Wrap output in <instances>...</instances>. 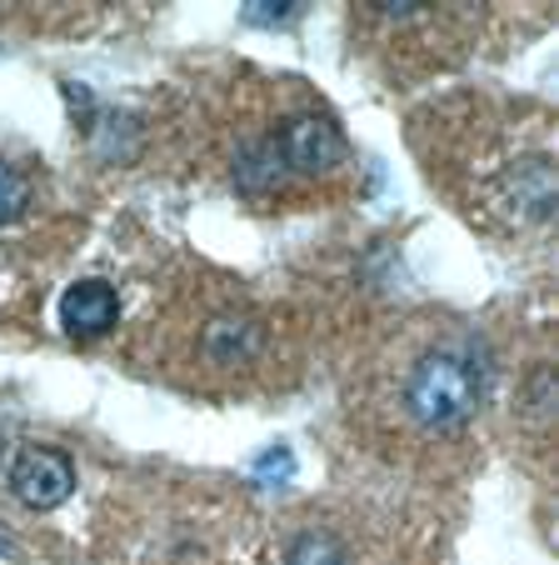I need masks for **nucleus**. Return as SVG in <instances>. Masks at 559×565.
<instances>
[{"instance_id": "f8f14e48", "label": "nucleus", "mask_w": 559, "mask_h": 565, "mask_svg": "<svg viewBox=\"0 0 559 565\" xmlns=\"http://www.w3.org/2000/svg\"><path fill=\"white\" fill-rule=\"evenodd\" d=\"M295 15V6H286V0H255V6H245V21L250 25H280Z\"/></svg>"}, {"instance_id": "0eeeda50", "label": "nucleus", "mask_w": 559, "mask_h": 565, "mask_svg": "<svg viewBox=\"0 0 559 565\" xmlns=\"http://www.w3.org/2000/svg\"><path fill=\"white\" fill-rule=\"evenodd\" d=\"M515 201L525 205L529 221H545L549 205H555V175H549V160H525V166H515Z\"/></svg>"}, {"instance_id": "9d476101", "label": "nucleus", "mask_w": 559, "mask_h": 565, "mask_svg": "<svg viewBox=\"0 0 559 565\" xmlns=\"http://www.w3.org/2000/svg\"><path fill=\"white\" fill-rule=\"evenodd\" d=\"M290 476H295V456H290L286 446H270L260 460H255V470H250L255 486H286Z\"/></svg>"}, {"instance_id": "f257e3e1", "label": "nucleus", "mask_w": 559, "mask_h": 565, "mask_svg": "<svg viewBox=\"0 0 559 565\" xmlns=\"http://www.w3.org/2000/svg\"><path fill=\"white\" fill-rule=\"evenodd\" d=\"M485 401V375L454 345H434L415 361L405 381V411L424 430H460Z\"/></svg>"}, {"instance_id": "f03ea898", "label": "nucleus", "mask_w": 559, "mask_h": 565, "mask_svg": "<svg viewBox=\"0 0 559 565\" xmlns=\"http://www.w3.org/2000/svg\"><path fill=\"white\" fill-rule=\"evenodd\" d=\"M6 486L21 505L31 511H55L75 495V466L65 450L55 446H21L11 456V470H6Z\"/></svg>"}, {"instance_id": "423d86ee", "label": "nucleus", "mask_w": 559, "mask_h": 565, "mask_svg": "<svg viewBox=\"0 0 559 565\" xmlns=\"http://www.w3.org/2000/svg\"><path fill=\"white\" fill-rule=\"evenodd\" d=\"M235 191L240 195H275L280 185H286V160H280V146H275V136H260V140H245L240 150H235Z\"/></svg>"}, {"instance_id": "39448f33", "label": "nucleus", "mask_w": 559, "mask_h": 565, "mask_svg": "<svg viewBox=\"0 0 559 565\" xmlns=\"http://www.w3.org/2000/svg\"><path fill=\"white\" fill-rule=\"evenodd\" d=\"M260 320L245 316V310H221V316L205 326V355H211L215 365H245L260 355Z\"/></svg>"}, {"instance_id": "7ed1b4c3", "label": "nucleus", "mask_w": 559, "mask_h": 565, "mask_svg": "<svg viewBox=\"0 0 559 565\" xmlns=\"http://www.w3.org/2000/svg\"><path fill=\"white\" fill-rule=\"evenodd\" d=\"M275 146H280V160H286L290 175H325L345 160V136H340V126L330 116H315V110L290 116L286 126H280V136H275Z\"/></svg>"}, {"instance_id": "20e7f679", "label": "nucleus", "mask_w": 559, "mask_h": 565, "mask_svg": "<svg viewBox=\"0 0 559 565\" xmlns=\"http://www.w3.org/2000/svg\"><path fill=\"white\" fill-rule=\"evenodd\" d=\"M120 320V296L106 280H75L61 296V326L71 341H100L116 331Z\"/></svg>"}, {"instance_id": "1a4fd4ad", "label": "nucleus", "mask_w": 559, "mask_h": 565, "mask_svg": "<svg viewBox=\"0 0 559 565\" xmlns=\"http://www.w3.org/2000/svg\"><path fill=\"white\" fill-rule=\"evenodd\" d=\"M25 205H31V181H25V171L11 166V160H0V225L21 221Z\"/></svg>"}, {"instance_id": "6e6552de", "label": "nucleus", "mask_w": 559, "mask_h": 565, "mask_svg": "<svg viewBox=\"0 0 559 565\" xmlns=\"http://www.w3.org/2000/svg\"><path fill=\"white\" fill-rule=\"evenodd\" d=\"M286 565H350V555L330 531H300L286 551Z\"/></svg>"}, {"instance_id": "9b49d317", "label": "nucleus", "mask_w": 559, "mask_h": 565, "mask_svg": "<svg viewBox=\"0 0 559 565\" xmlns=\"http://www.w3.org/2000/svg\"><path fill=\"white\" fill-rule=\"evenodd\" d=\"M525 406H529V416H535V420H549V416H555V371H549V365H539V371L529 375Z\"/></svg>"}]
</instances>
